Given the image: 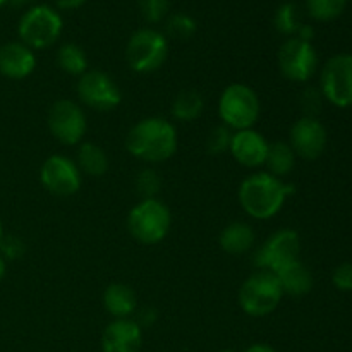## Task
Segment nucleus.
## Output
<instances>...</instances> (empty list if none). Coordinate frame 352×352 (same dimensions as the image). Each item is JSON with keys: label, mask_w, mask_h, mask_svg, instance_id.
<instances>
[{"label": "nucleus", "mask_w": 352, "mask_h": 352, "mask_svg": "<svg viewBox=\"0 0 352 352\" xmlns=\"http://www.w3.org/2000/svg\"><path fill=\"white\" fill-rule=\"evenodd\" d=\"M322 95L340 109L352 107V55L329 58L322 71Z\"/></svg>", "instance_id": "obj_10"}, {"label": "nucleus", "mask_w": 352, "mask_h": 352, "mask_svg": "<svg viewBox=\"0 0 352 352\" xmlns=\"http://www.w3.org/2000/svg\"><path fill=\"white\" fill-rule=\"evenodd\" d=\"M3 239V226H2V220H0V243Z\"/></svg>", "instance_id": "obj_36"}, {"label": "nucleus", "mask_w": 352, "mask_h": 352, "mask_svg": "<svg viewBox=\"0 0 352 352\" xmlns=\"http://www.w3.org/2000/svg\"><path fill=\"white\" fill-rule=\"evenodd\" d=\"M40 181L52 195L72 196L81 188V170L71 158L52 155L41 165Z\"/></svg>", "instance_id": "obj_13"}, {"label": "nucleus", "mask_w": 352, "mask_h": 352, "mask_svg": "<svg viewBox=\"0 0 352 352\" xmlns=\"http://www.w3.org/2000/svg\"><path fill=\"white\" fill-rule=\"evenodd\" d=\"M76 165L85 174L93 175V177H100V175H103L109 170V157H107V153L98 144L85 143L79 146Z\"/></svg>", "instance_id": "obj_22"}, {"label": "nucleus", "mask_w": 352, "mask_h": 352, "mask_svg": "<svg viewBox=\"0 0 352 352\" xmlns=\"http://www.w3.org/2000/svg\"><path fill=\"white\" fill-rule=\"evenodd\" d=\"M78 95L85 105L98 112L116 109L122 100L119 86L109 74L102 71H86L79 78Z\"/></svg>", "instance_id": "obj_12"}, {"label": "nucleus", "mask_w": 352, "mask_h": 352, "mask_svg": "<svg viewBox=\"0 0 352 352\" xmlns=\"http://www.w3.org/2000/svg\"><path fill=\"white\" fill-rule=\"evenodd\" d=\"M284 291L277 275L268 270H258L244 280L239 289V306L246 315L261 318L277 309Z\"/></svg>", "instance_id": "obj_4"}, {"label": "nucleus", "mask_w": 352, "mask_h": 352, "mask_svg": "<svg viewBox=\"0 0 352 352\" xmlns=\"http://www.w3.org/2000/svg\"><path fill=\"white\" fill-rule=\"evenodd\" d=\"M268 141L254 129H243L232 134L230 153L243 167L256 168L265 165L268 155Z\"/></svg>", "instance_id": "obj_15"}, {"label": "nucleus", "mask_w": 352, "mask_h": 352, "mask_svg": "<svg viewBox=\"0 0 352 352\" xmlns=\"http://www.w3.org/2000/svg\"><path fill=\"white\" fill-rule=\"evenodd\" d=\"M168 55V43L160 31L143 28L129 38L126 47V58L129 67L140 74L155 72L165 64Z\"/></svg>", "instance_id": "obj_6"}, {"label": "nucleus", "mask_w": 352, "mask_h": 352, "mask_svg": "<svg viewBox=\"0 0 352 352\" xmlns=\"http://www.w3.org/2000/svg\"><path fill=\"white\" fill-rule=\"evenodd\" d=\"M62 17L48 6L31 7L19 21L17 33L21 41L31 50H43L54 45L62 33Z\"/></svg>", "instance_id": "obj_7"}, {"label": "nucleus", "mask_w": 352, "mask_h": 352, "mask_svg": "<svg viewBox=\"0 0 352 352\" xmlns=\"http://www.w3.org/2000/svg\"><path fill=\"white\" fill-rule=\"evenodd\" d=\"M205 100L196 89H184L172 102V116L181 122H191L203 113Z\"/></svg>", "instance_id": "obj_21"}, {"label": "nucleus", "mask_w": 352, "mask_h": 352, "mask_svg": "<svg viewBox=\"0 0 352 352\" xmlns=\"http://www.w3.org/2000/svg\"><path fill=\"white\" fill-rule=\"evenodd\" d=\"M126 148L140 160L160 164L174 157L177 151V131L174 124L162 117H148L131 127Z\"/></svg>", "instance_id": "obj_1"}, {"label": "nucleus", "mask_w": 352, "mask_h": 352, "mask_svg": "<svg viewBox=\"0 0 352 352\" xmlns=\"http://www.w3.org/2000/svg\"><path fill=\"white\" fill-rule=\"evenodd\" d=\"M347 0H306L309 16L316 21H333L346 10Z\"/></svg>", "instance_id": "obj_26"}, {"label": "nucleus", "mask_w": 352, "mask_h": 352, "mask_svg": "<svg viewBox=\"0 0 352 352\" xmlns=\"http://www.w3.org/2000/svg\"><path fill=\"white\" fill-rule=\"evenodd\" d=\"M103 306L116 320H126L136 311L138 298L126 284H110L103 292Z\"/></svg>", "instance_id": "obj_18"}, {"label": "nucleus", "mask_w": 352, "mask_h": 352, "mask_svg": "<svg viewBox=\"0 0 352 352\" xmlns=\"http://www.w3.org/2000/svg\"><path fill=\"white\" fill-rule=\"evenodd\" d=\"M36 55L23 41H9L0 47V74L19 81L33 74Z\"/></svg>", "instance_id": "obj_17"}, {"label": "nucleus", "mask_w": 352, "mask_h": 352, "mask_svg": "<svg viewBox=\"0 0 352 352\" xmlns=\"http://www.w3.org/2000/svg\"><path fill=\"white\" fill-rule=\"evenodd\" d=\"M6 272H7V263H6V260L0 256V282H2V278L6 277Z\"/></svg>", "instance_id": "obj_35"}, {"label": "nucleus", "mask_w": 352, "mask_h": 352, "mask_svg": "<svg viewBox=\"0 0 352 352\" xmlns=\"http://www.w3.org/2000/svg\"><path fill=\"white\" fill-rule=\"evenodd\" d=\"M332 282L339 291L344 292H352V263L347 261V263L339 265V267L333 270Z\"/></svg>", "instance_id": "obj_31"}, {"label": "nucleus", "mask_w": 352, "mask_h": 352, "mask_svg": "<svg viewBox=\"0 0 352 352\" xmlns=\"http://www.w3.org/2000/svg\"><path fill=\"white\" fill-rule=\"evenodd\" d=\"M244 352H277L272 346L268 344H253V346L248 347Z\"/></svg>", "instance_id": "obj_34"}, {"label": "nucleus", "mask_w": 352, "mask_h": 352, "mask_svg": "<svg viewBox=\"0 0 352 352\" xmlns=\"http://www.w3.org/2000/svg\"><path fill=\"white\" fill-rule=\"evenodd\" d=\"M160 188H162V179L155 170H151V168H144V170H141L140 174H138L136 189L138 192L143 196V199L155 198V196L158 195V191H160Z\"/></svg>", "instance_id": "obj_28"}, {"label": "nucleus", "mask_w": 352, "mask_h": 352, "mask_svg": "<svg viewBox=\"0 0 352 352\" xmlns=\"http://www.w3.org/2000/svg\"><path fill=\"white\" fill-rule=\"evenodd\" d=\"M318 65V55L311 41L291 36L278 50V67L284 78L294 82H306L313 78Z\"/></svg>", "instance_id": "obj_9"}, {"label": "nucleus", "mask_w": 352, "mask_h": 352, "mask_svg": "<svg viewBox=\"0 0 352 352\" xmlns=\"http://www.w3.org/2000/svg\"><path fill=\"white\" fill-rule=\"evenodd\" d=\"M230 141H232V133L227 126L215 127L212 133L208 134V140H206V148H208L210 153L220 155L226 153L230 148Z\"/></svg>", "instance_id": "obj_29"}, {"label": "nucleus", "mask_w": 352, "mask_h": 352, "mask_svg": "<svg viewBox=\"0 0 352 352\" xmlns=\"http://www.w3.org/2000/svg\"><path fill=\"white\" fill-rule=\"evenodd\" d=\"M141 16L148 23H160L168 10V0H140Z\"/></svg>", "instance_id": "obj_30"}, {"label": "nucleus", "mask_w": 352, "mask_h": 352, "mask_svg": "<svg viewBox=\"0 0 352 352\" xmlns=\"http://www.w3.org/2000/svg\"><path fill=\"white\" fill-rule=\"evenodd\" d=\"M86 0H55V3L58 6V9L62 10H74L85 3Z\"/></svg>", "instance_id": "obj_33"}, {"label": "nucleus", "mask_w": 352, "mask_h": 352, "mask_svg": "<svg viewBox=\"0 0 352 352\" xmlns=\"http://www.w3.org/2000/svg\"><path fill=\"white\" fill-rule=\"evenodd\" d=\"M219 113L229 129H251L260 117V98L253 88L234 82L220 95Z\"/></svg>", "instance_id": "obj_5"}, {"label": "nucleus", "mask_w": 352, "mask_h": 352, "mask_svg": "<svg viewBox=\"0 0 352 352\" xmlns=\"http://www.w3.org/2000/svg\"><path fill=\"white\" fill-rule=\"evenodd\" d=\"M277 278L280 282V287L284 294L289 296H305L311 291L313 287V275L311 272L302 265L301 261L296 260L292 263L285 265L284 268L277 272Z\"/></svg>", "instance_id": "obj_19"}, {"label": "nucleus", "mask_w": 352, "mask_h": 352, "mask_svg": "<svg viewBox=\"0 0 352 352\" xmlns=\"http://www.w3.org/2000/svg\"><path fill=\"white\" fill-rule=\"evenodd\" d=\"M0 250L3 253V260H16L24 253V244L17 237H3L0 243Z\"/></svg>", "instance_id": "obj_32"}, {"label": "nucleus", "mask_w": 352, "mask_h": 352, "mask_svg": "<svg viewBox=\"0 0 352 352\" xmlns=\"http://www.w3.org/2000/svg\"><path fill=\"white\" fill-rule=\"evenodd\" d=\"M296 164V153L292 151L291 144L284 143V141H278V143L270 144L268 148L267 160L265 165L268 168V174L275 175V177H285L287 174H291V170L294 168Z\"/></svg>", "instance_id": "obj_23"}, {"label": "nucleus", "mask_w": 352, "mask_h": 352, "mask_svg": "<svg viewBox=\"0 0 352 352\" xmlns=\"http://www.w3.org/2000/svg\"><path fill=\"white\" fill-rule=\"evenodd\" d=\"M143 344L141 325L134 320H113L102 336L103 352H140Z\"/></svg>", "instance_id": "obj_16"}, {"label": "nucleus", "mask_w": 352, "mask_h": 352, "mask_svg": "<svg viewBox=\"0 0 352 352\" xmlns=\"http://www.w3.org/2000/svg\"><path fill=\"white\" fill-rule=\"evenodd\" d=\"M6 2H7V0H0V7H2Z\"/></svg>", "instance_id": "obj_37"}, {"label": "nucleus", "mask_w": 352, "mask_h": 352, "mask_svg": "<svg viewBox=\"0 0 352 352\" xmlns=\"http://www.w3.org/2000/svg\"><path fill=\"white\" fill-rule=\"evenodd\" d=\"M48 129L58 143L74 146L85 138L86 116L78 103L58 100L48 112Z\"/></svg>", "instance_id": "obj_11"}, {"label": "nucleus", "mask_w": 352, "mask_h": 352, "mask_svg": "<svg viewBox=\"0 0 352 352\" xmlns=\"http://www.w3.org/2000/svg\"><path fill=\"white\" fill-rule=\"evenodd\" d=\"M220 352H234V351H230V349H226V351H220Z\"/></svg>", "instance_id": "obj_38"}, {"label": "nucleus", "mask_w": 352, "mask_h": 352, "mask_svg": "<svg viewBox=\"0 0 352 352\" xmlns=\"http://www.w3.org/2000/svg\"><path fill=\"white\" fill-rule=\"evenodd\" d=\"M57 64L71 76H82L88 71V58L85 50L74 43H65L57 52Z\"/></svg>", "instance_id": "obj_24"}, {"label": "nucleus", "mask_w": 352, "mask_h": 352, "mask_svg": "<svg viewBox=\"0 0 352 352\" xmlns=\"http://www.w3.org/2000/svg\"><path fill=\"white\" fill-rule=\"evenodd\" d=\"M219 241L226 253L244 254L254 246V230L244 222H232L220 232Z\"/></svg>", "instance_id": "obj_20"}, {"label": "nucleus", "mask_w": 352, "mask_h": 352, "mask_svg": "<svg viewBox=\"0 0 352 352\" xmlns=\"http://www.w3.org/2000/svg\"><path fill=\"white\" fill-rule=\"evenodd\" d=\"M165 30H167L170 38L184 41L189 40V38L196 33V23L191 16H188V14L177 12L174 14V16L168 17Z\"/></svg>", "instance_id": "obj_27"}, {"label": "nucleus", "mask_w": 352, "mask_h": 352, "mask_svg": "<svg viewBox=\"0 0 352 352\" xmlns=\"http://www.w3.org/2000/svg\"><path fill=\"white\" fill-rule=\"evenodd\" d=\"M172 226L170 210L160 199H141L127 215V229L141 244L153 246L167 237Z\"/></svg>", "instance_id": "obj_3"}, {"label": "nucleus", "mask_w": 352, "mask_h": 352, "mask_svg": "<svg viewBox=\"0 0 352 352\" xmlns=\"http://www.w3.org/2000/svg\"><path fill=\"white\" fill-rule=\"evenodd\" d=\"M291 148L305 160H315L325 151L327 129L318 119L306 116L299 119L291 129Z\"/></svg>", "instance_id": "obj_14"}, {"label": "nucleus", "mask_w": 352, "mask_h": 352, "mask_svg": "<svg viewBox=\"0 0 352 352\" xmlns=\"http://www.w3.org/2000/svg\"><path fill=\"white\" fill-rule=\"evenodd\" d=\"M299 253H301V239L298 232L292 229H280L261 244L254 254V265L258 270L277 274L285 265L299 260Z\"/></svg>", "instance_id": "obj_8"}, {"label": "nucleus", "mask_w": 352, "mask_h": 352, "mask_svg": "<svg viewBox=\"0 0 352 352\" xmlns=\"http://www.w3.org/2000/svg\"><path fill=\"white\" fill-rule=\"evenodd\" d=\"M275 28H277L278 33L289 34V36H294L298 34V31L301 30V14L296 3H284V6L278 7V10L275 12L274 19Z\"/></svg>", "instance_id": "obj_25"}, {"label": "nucleus", "mask_w": 352, "mask_h": 352, "mask_svg": "<svg viewBox=\"0 0 352 352\" xmlns=\"http://www.w3.org/2000/svg\"><path fill=\"white\" fill-rule=\"evenodd\" d=\"M289 188L275 175L258 172L244 179L239 186V203L244 212L258 220L277 215L284 206Z\"/></svg>", "instance_id": "obj_2"}]
</instances>
